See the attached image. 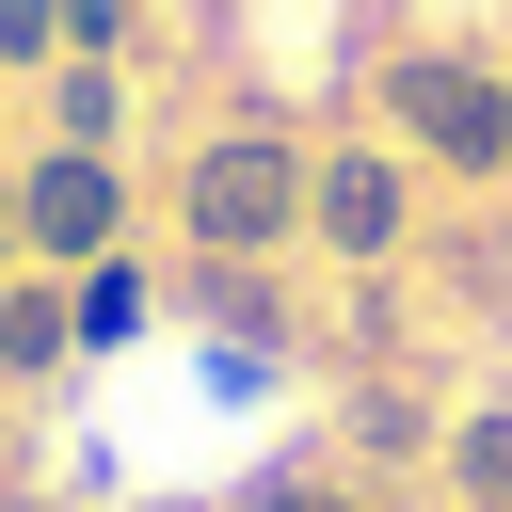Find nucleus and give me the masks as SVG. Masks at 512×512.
Wrapping results in <instances>:
<instances>
[{
    "mask_svg": "<svg viewBox=\"0 0 512 512\" xmlns=\"http://www.w3.org/2000/svg\"><path fill=\"white\" fill-rule=\"evenodd\" d=\"M304 176H320V144H288V128H208V144L176 160V240H192V256H288V240H304Z\"/></svg>",
    "mask_w": 512,
    "mask_h": 512,
    "instance_id": "obj_1",
    "label": "nucleus"
},
{
    "mask_svg": "<svg viewBox=\"0 0 512 512\" xmlns=\"http://www.w3.org/2000/svg\"><path fill=\"white\" fill-rule=\"evenodd\" d=\"M384 128L448 176H512V64H464V48H400L384 64Z\"/></svg>",
    "mask_w": 512,
    "mask_h": 512,
    "instance_id": "obj_2",
    "label": "nucleus"
},
{
    "mask_svg": "<svg viewBox=\"0 0 512 512\" xmlns=\"http://www.w3.org/2000/svg\"><path fill=\"white\" fill-rule=\"evenodd\" d=\"M16 256H32V272L128 256V160H112V144H32V160H16Z\"/></svg>",
    "mask_w": 512,
    "mask_h": 512,
    "instance_id": "obj_3",
    "label": "nucleus"
},
{
    "mask_svg": "<svg viewBox=\"0 0 512 512\" xmlns=\"http://www.w3.org/2000/svg\"><path fill=\"white\" fill-rule=\"evenodd\" d=\"M304 240L352 256V272H384V256L416 240V160H400V144H320V176H304Z\"/></svg>",
    "mask_w": 512,
    "mask_h": 512,
    "instance_id": "obj_4",
    "label": "nucleus"
},
{
    "mask_svg": "<svg viewBox=\"0 0 512 512\" xmlns=\"http://www.w3.org/2000/svg\"><path fill=\"white\" fill-rule=\"evenodd\" d=\"M80 352V320H64V272H0V384H48Z\"/></svg>",
    "mask_w": 512,
    "mask_h": 512,
    "instance_id": "obj_5",
    "label": "nucleus"
},
{
    "mask_svg": "<svg viewBox=\"0 0 512 512\" xmlns=\"http://www.w3.org/2000/svg\"><path fill=\"white\" fill-rule=\"evenodd\" d=\"M64 320H80V352H128L160 320V272L144 256H96V272H64Z\"/></svg>",
    "mask_w": 512,
    "mask_h": 512,
    "instance_id": "obj_6",
    "label": "nucleus"
},
{
    "mask_svg": "<svg viewBox=\"0 0 512 512\" xmlns=\"http://www.w3.org/2000/svg\"><path fill=\"white\" fill-rule=\"evenodd\" d=\"M32 96H48V144H128V64H80L64 48Z\"/></svg>",
    "mask_w": 512,
    "mask_h": 512,
    "instance_id": "obj_7",
    "label": "nucleus"
},
{
    "mask_svg": "<svg viewBox=\"0 0 512 512\" xmlns=\"http://www.w3.org/2000/svg\"><path fill=\"white\" fill-rule=\"evenodd\" d=\"M448 480H464V512H512V400L448 416Z\"/></svg>",
    "mask_w": 512,
    "mask_h": 512,
    "instance_id": "obj_8",
    "label": "nucleus"
},
{
    "mask_svg": "<svg viewBox=\"0 0 512 512\" xmlns=\"http://www.w3.org/2000/svg\"><path fill=\"white\" fill-rule=\"evenodd\" d=\"M64 64V0H0V80H48Z\"/></svg>",
    "mask_w": 512,
    "mask_h": 512,
    "instance_id": "obj_9",
    "label": "nucleus"
},
{
    "mask_svg": "<svg viewBox=\"0 0 512 512\" xmlns=\"http://www.w3.org/2000/svg\"><path fill=\"white\" fill-rule=\"evenodd\" d=\"M240 512H368V496H352V480H320V464H272Z\"/></svg>",
    "mask_w": 512,
    "mask_h": 512,
    "instance_id": "obj_10",
    "label": "nucleus"
},
{
    "mask_svg": "<svg viewBox=\"0 0 512 512\" xmlns=\"http://www.w3.org/2000/svg\"><path fill=\"white\" fill-rule=\"evenodd\" d=\"M64 48L80 64H128V0H64Z\"/></svg>",
    "mask_w": 512,
    "mask_h": 512,
    "instance_id": "obj_11",
    "label": "nucleus"
},
{
    "mask_svg": "<svg viewBox=\"0 0 512 512\" xmlns=\"http://www.w3.org/2000/svg\"><path fill=\"white\" fill-rule=\"evenodd\" d=\"M0 272H16V160H0Z\"/></svg>",
    "mask_w": 512,
    "mask_h": 512,
    "instance_id": "obj_12",
    "label": "nucleus"
},
{
    "mask_svg": "<svg viewBox=\"0 0 512 512\" xmlns=\"http://www.w3.org/2000/svg\"><path fill=\"white\" fill-rule=\"evenodd\" d=\"M0 480H16V384H0Z\"/></svg>",
    "mask_w": 512,
    "mask_h": 512,
    "instance_id": "obj_13",
    "label": "nucleus"
},
{
    "mask_svg": "<svg viewBox=\"0 0 512 512\" xmlns=\"http://www.w3.org/2000/svg\"><path fill=\"white\" fill-rule=\"evenodd\" d=\"M0 512H32V496H16V480H0Z\"/></svg>",
    "mask_w": 512,
    "mask_h": 512,
    "instance_id": "obj_14",
    "label": "nucleus"
}]
</instances>
